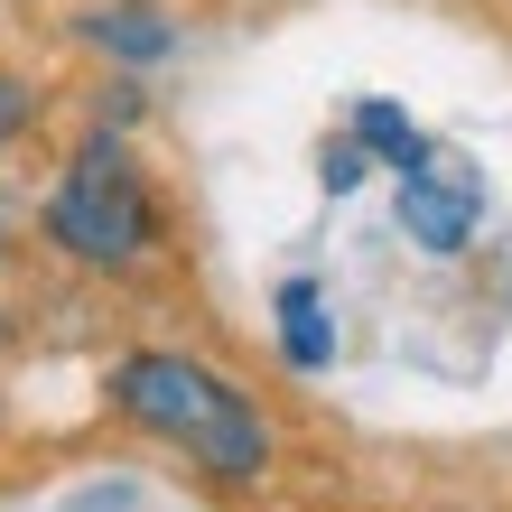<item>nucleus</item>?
<instances>
[{"label":"nucleus","instance_id":"f03ea898","mask_svg":"<svg viewBox=\"0 0 512 512\" xmlns=\"http://www.w3.org/2000/svg\"><path fill=\"white\" fill-rule=\"evenodd\" d=\"M47 233H56L66 252L103 261V270H122V261L149 252V187L131 177V159H122L112 140H94V149L66 168V187L47 196Z\"/></svg>","mask_w":512,"mask_h":512},{"label":"nucleus","instance_id":"7ed1b4c3","mask_svg":"<svg viewBox=\"0 0 512 512\" xmlns=\"http://www.w3.org/2000/svg\"><path fill=\"white\" fill-rule=\"evenodd\" d=\"M391 215L419 252H466L475 224H485V177H475L457 149H419L401 168V187H391Z\"/></svg>","mask_w":512,"mask_h":512},{"label":"nucleus","instance_id":"20e7f679","mask_svg":"<svg viewBox=\"0 0 512 512\" xmlns=\"http://www.w3.org/2000/svg\"><path fill=\"white\" fill-rule=\"evenodd\" d=\"M280 345H289V364H326V354H336V326H326V308H317L308 280L280 289Z\"/></svg>","mask_w":512,"mask_h":512},{"label":"nucleus","instance_id":"0eeeda50","mask_svg":"<svg viewBox=\"0 0 512 512\" xmlns=\"http://www.w3.org/2000/svg\"><path fill=\"white\" fill-rule=\"evenodd\" d=\"M10 131H28V84L0 75V140H10Z\"/></svg>","mask_w":512,"mask_h":512},{"label":"nucleus","instance_id":"423d86ee","mask_svg":"<svg viewBox=\"0 0 512 512\" xmlns=\"http://www.w3.org/2000/svg\"><path fill=\"white\" fill-rule=\"evenodd\" d=\"M354 140H364L373 159H391V168H410L419 149H429V140L410 131V112H401V103H364V112H354Z\"/></svg>","mask_w":512,"mask_h":512},{"label":"nucleus","instance_id":"39448f33","mask_svg":"<svg viewBox=\"0 0 512 512\" xmlns=\"http://www.w3.org/2000/svg\"><path fill=\"white\" fill-rule=\"evenodd\" d=\"M84 38H103L112 56L149 66V56H168V19L159 10H94V19H84Z\"/></svg>","mask_w":512,"mask_h":512},{"label":"nucleus","instance_id":"f257e3e1","mask_svg":"<svg viewBox=\"0 0 512 512\" xmlns=\"http://www.w3.org/2000/svg\"><path fill=\"white\" fill-rule=\"evenodd\" d=\"M122 410L140 429L177 438L205 475H261V457H270L261 410L233 382H215L205 364H187V354H140V364H122Z\"/></svg>","mask_w":512,"mask_h":512}]
</instances>
